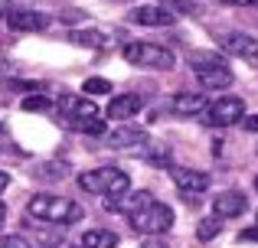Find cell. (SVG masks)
I'll list each match as a JSON object with an SVG mask.
<instances>
[{
	"label": "cell",
	"mask_w": 258,
	"mask_h": 248,
	"mask_svg": "<svg viewBox=\"0 0 258 248\" xmlns=\"http://www.w3.org/2000/svg\"><path fill=\"white\" fill-rule=\"evenodd\" d=\"M206 95H196V92H180V95H173V111L183 118H193V115H203L206 111Z\"/></svg>",
	"instance_id": "obj_15"
},
{
	"label": "cell",
	"mask_w": 258,
	"mask_h": 248,
	"mask_svg": "<svg viewBox=\"0 0 258 248\" xmlns=\"http://www.w3.org/2000/svg\"><path fill=\"white\" fill-rule=\"evenodd\" d=\"M7 10H10V4H7V0H0V17H7Z\"/></svg>",
	"instance_id": "obj_29"
},
{
	"label": "cell",
	"mask_w": 258,
	"mask_h": 248,
	"mask_svg": "<svg viewBox=\"0 0 258 248\" xmlns=\"http://www.w3.org/2000/svg\"><path fill=\"white\" fill-rule=\"evenodd\" d=\"M105 140H108V147H114V150H124V147L144 144V140H147V131H144V127H127V124H121L118 131H111Z\"/></svg>",
	"instance_id": "obj_12"
},
{
	"label": "cell",
	"mask_w": 258,
	"mask_h": 248,
	"mask_svg": "<svg viewBox=\"0 0 258 248\" xmlns=\"http://www.w3.org/2000/svg\"><path fill=\"white\" fill-rule=\"evenodd\" d=\"M245 209H248V203H245V196H242L239 190H226V193H219V196L213 199L216 219H239Z\"/></svg>",
	"instance_id": "obj_10"
},
{
	"label": "cell",
	"mask_w": 258,
	"mask_h": 248,
	"mask_svg": "<svg viewBox=\"0 0 258 248\" xmlns=\"http://www.w3.org/2000/svg\"><path fill=\"white\" fill-rule=\"evenodd\" d=\"M141 160H147V163H157V167H170V150H167V147L144 150V153H141Z\"/></svg>",
	"instance_id": "obj_22"
},
{
	"label": "cell",
	"mask_w": 258,
	"mask_h": 248,
	"mask_svg": "<svg viewBox=\"0 0 258 248\" xmlns=\"http://www.w3.org/2000/svg\"><path fill=\"white\" fill-rule=\"evenodd\" d=\"M127 20L138 26H173L176 23V13L167 10V7H157V4H144V7H134L127 13Z\"/></svg>",
	"instance_id": "obj_8"
},
{
	"label": "cell",
	"mask_w": 258,
	"mask_h": 248,
	"mask_svg": "<svg viewBox=\"0 0 258 248\" xmlns=\"http://www.w3.org/2000/svg\"><path fill=\"white\" fill-rule=\"evenodd\" d=\"M26 212L33 219H43V222H52V225H69L82 219V206L66 196H52V193H36L26 203Z\"/></svg>",
	"instance_id": "obj_1"
},
{
	"label": "cell",
	"mask_w": 258,
	"mask_h": 248,
	"mask_svg": "<svg viewBox=\"0 0 258 248\" xmlns=\"http://www.w3.org/2000/svg\"><path fill=\"white\" fill-rule=\"evenodd\" d=\"M0 248H30V242L23 235H4L0 238Z\"/></svg>",
	"instance_id": "obj_23"
},
{
	"label": "cell",
	"mask_w": 258,
	"mask_h": 248,
	"mask_svg": "<svg viewBox=\"0 0 258 248\" xmlns=\"http://www.w3.org/2000/svg\"><path fill=\"white\" fill-rule=\"evenodd\" d=\"M222 49L239 56V59H245V62H255L258 59V39L248 36V33H226V36H222Z\"/></svg>",
	"instance_id": "obj_11"
},
{
	"label": "cell",
	"mask_w": 258,
	"mask_h": 248,
	"mask_svg": "<svg viewBox=\"0 0 258 248\" xmlns=\"http://www.w3.org/2000/svg\"><path fill=\"white\" fill-rule=\"evenodd\" d=\"M170 180L176 183V190H183L186 196H196V193L209 190V173L189 170V167H170Z\"/></svg>",
	"instance_id": "obj_9"
},
{
	"label": "cell",
	"mask_w": 258,
	"mask_h": 248,
	"mask_svg": "<svg viewBox=\"0 0 258 248\" xmlns=\"http://www.w3.org/2000/svg\"><path fill=\"white\" fill-rule=\"evenodd\" d=\"M255 190H258V177H255Z\"/></svg>",
	"instance_id": "obj_32"
},
{
	"label": "cell",
	"mask_w": 258,
	"mask_h": 248,
	"mask_svg": "<svg viewBox=\"0 0 258 248\" xmlns=\"http://www.w3.org/2000/svg\"><path fill=\"white\" fill-rule=\"evenodd\" d=\"M69 43L76 46H88V49H105L108 46V36L98 30H72L69 33Z\"/></svg>",
	"instance_id": "obj_16"
},
{
	"label": "cell",
	"mask_w": 258,
	"mask_h": 248,
	"mask_svg": "<svg viewBox=\"0 0 258 248\" xmlns=\"http://www.w3.org/2000/svg\"><path fill=\"white\" fill-rule=\"evenodd\" d=\"M141 248H170V245H164V242H157V238H151V242L141 245Z\"/></svg>",
	"instance_id": "obj_28"
},
{
	"label": "cell",
	"mask_w": 258,
	"mask_h": 248,
	"mask_svg": "<svg viewBox=\"0 0 258 248\" xmlns=\"http://www.w3.org/2000/svg\"><path fill=\"white\" fill-rule=\"evenodd\" d=\"M43 248H59V245H43Z\"/></svg>",
	"instance_id": "obj_31"
},
{
	"label": "cell",
	"mask_w": 258,
	"mask_h": 248,
	"mask_svg": "<svg viewBox=\"0 0 258 248\" xmlns=\"http://www.w3.org/2000/svg\"><path fill=\"white\" fill-rule=\"evenodd\" d=\"M124 59L131 65H138V69H173V62H176V56L167 46H160V43H141V39H134V43H127L124 46Z\"/></svg>",
	"instance_id": "obj_4"
},
{
	"label": "cell",
	"mask_w": 258,
	"mask_h": 248,
	"mask_svg": "<svg viewBox=\"0 0 258 248\" xmlns=\"http://www.w3.org/2000/svg\"><path fill=\"white\" fill-rule=\"evenodd\" d=\"M239 238H242V242H258V229H245Z\"/></svg>",
	"instance_id": "obj_25"
},
{
	"label": "cell",
	"mask_w": 258,
	"mask_h": 248,
	"mask_svg": "<svg viewBox=\"0 0 258 248\" xmlns=\"http://www.w3.org/2000/svg\"><path fill=\"white\" fill-rule=\"evenodd\" d=\"M4 20H7V26H10V30H17V33H39V30H46V26H49V17H46V13L26 10V7H10Z\"/></svg>",
	"instance_id": "obj_7"
},
{
	"label": "cell",
	"mask_w": 258,
	"mask_h": 248,
	"mask_svg": "<svg viewBox=\"0 0 258 248\" xmlns=\"http://www.w3.org/2000/svg\"><path fill=\"white\" fill-rule=\"evenodd\" d=\"M118 245V235L108 229H92L82 235V248H114Z\"/></svg>",
	"instance_id": "obj_17"
},
{
	"label": "cell",
	"mask_w": 258,
	"mask_h": 248,
	"mask_svg": "<svg viewBox=\"0 0 258 248\" xmlns=\"http://www.w3.org/2000/svg\"><path fill=\"white\" fill-rule=\"evenodd\" d=\"M141 105H144L141 95H118V98H111V105H108V118H111V121H127L131 115L141 111Z\"/></svg>",
	"instance_id": "obj_13"
},
{
	"label": "cell",
	"mask_w": 258,
	"mask_h": 248,
	"mask_svg": "<svg viewBox=\"0 0 258 248\" xmlns=\"http://www.w3.org/2000/svg\"><path fill=\"white\" fill-rule=\"evenodd\" d=\"M7 186H10V173H0V193H4Z\"/></svg>",
	"instance_id": "obj_27"
},
{
	"label": "cell",
	"mask_w": 258,
	"mask_h": 248,
	"mask_svg": "<svg viewBox=\"0 0 258 248\" xmlns=\"http://www.w3.org/2000/svg\"><path fill=\"white\" fill-rule=\"evenodd\" d=\"M79 186L85 193H101V196H124L131 190V180H127L124 170L118 167H98V170H85L79 173Z\"/></svg>",
	"instance_id": "obj_3"
},
{
	"label": "cell",
	"mask_w": 258,
	"mask_h": 248,
	"mask_svg": "<svg viewBox=\"0 0 258 248\" xmlns=\"http://www.w3.org/2000/svg\"><path fill=\"white\" fill-rule=\"evenodd\" d=\"M127 222H131V229L141 232V235H164V232L173 225V209L154 199V203L141 206L138 212H131Z\"/></svg>",
	"instance_id": "obj_5"
},
{
	"label": "cell",
	"mask_w": 258,
	"mask_h": 248,
	"mask_svg": "<svg viewBox=\"0 0 258 248\" xmlns=\"http://www.w3.org/2000/svg\"><path fill=\"white\" fill-rule=\"evenodd\" d=\"M196 78H200L203 89H226V85H232V72H229V65H206V69H196Z\"/></svg>",
	"instance_id": "obj_14"
},
{
	"label": "cell",
	"mask_w": 258,
	"mask_h": 248,
	"mask_svg": "<svg viewBox=\"0 0 258 248\" xmlns=\"http://www.w3.org/2000/svg\"><path fill=\"white\" fill-rule=\"evenodd\" d=\"M203 124L209 127H229V124H239L242 118H245V108H242L239 98H216L213 105H206V111H203Z\"/></svg>",
	"instance_id": "obj_6"
},
{
	"label": "cell",
	"mask_w": 258,
	"mask_h": 248,
	"mask_svg": "<svg viewBox=\"0 0 258 248\" xmlns=\"http://www.w3.org/2000/svg\"><path fill=\"white\" fill-rule=\"evenodd\" d=\"M222 4H229V7H255L258 0H222Z\"/></svg>",
	"instance_id": "obj_26"
},
{
	"label": "cell",
	"mask_w": 258,
	"mask_h": 248,
	"mask_svg": "<svg viewBox=\"0 0 258 248\" xmlns=\"http://www.w3.org/2000/svg\"><path fill=\"white\" fill-rule=\"evenodd\" d=\"M49 108H52L49 95H26L23 98V111H49Z\"/></svg>",
	"instance_id": "obj_20"
},
{
	"label": "cell",
	"mask_w": 258,
	"mask_h": 248,
	"mask_svg": "<svg viewBox=\"0 0 258 248\" xmlns=\"http://www.w3.org/2000/svg\"><path fill=\"white\" fill-rule=\"evenodd\" d=\"M186 62L193 65V72H196V69H206V65H222L226 59H222V56H216V52H189V56H186Z\"/></svg>",
	"instance_id": "obj_18"
},
{
	"label": "cell",
	"mask_w": 258,
	"mask_h": 248,
	"mask_svg": "<svg viewBox=\"0 0 258 248\" xmlns=\"http://www.w3.org/2000/svg\"><path fill=\"white\" fill-rule=\"evenodd\" d=\"M4 219H7V206L0 203V225H4Z\"/></svg>",
	"instance_id": "obj_30"
},
{
	"label": "cell",
	"mask_w": 258,
	"mask_h": 248,
	"mask_svg": "<svg viewBox=\"0 0 258 248\" xmlns=\"http://www.w3.org/2000/svg\"><path fill=\"white\" fill-rule=\"evenodd\" d=\"M59 115H62V121L69 124L72 131H82V134H105V121H101L98 108L92 105V98L62 95V98H59Z\"/></svg>",
	"instance_id": "obj_2"
},
{
	"label": "cell",
	"mask_w": 258,
	"mask_h": 248,
	"mask_svg": "<svg viewBox=\"0 0 258 248\" xmlns=\"http://www.w3.org/2000/svg\"><path fill=\"white\" fill-rule=\"evenodd\" d=\"M242 127H245V131H252V134H258V115L242 118Z\"/></svg>",
	"instance_id": "obj_24"
},
{
	"label": "cell",
	"mask_w": 258,
	"mask_h": 248,
	"mask_svg": "<svg viewBox=\"0 0 258 248\" xmlns=\"http://www.w3.org/2000/svg\"><path fill=\"white\" fill-rule=\"evenodd\" d=\"M82 92L85 95H108V92H111V82H108V78H85Z\"/></svg>",
	"instance_id": "obj_21"
},
{
	"label": "cell",
	"mask_w": 258,
	"mask_h": 248,
	"mask_svg": "<svg viewBox=\"0 0 258 248\" xmlns=\"http://www.w3.org/2000/svg\"><path fill=\"white\" fill-rule=\"evenodd\" d=\"M219 219H203L200 222V229H196V238H200V242H209V238H216L219 235Z\"/></svg>",
	"instance_id": "obj_19"
}]
</instances>
